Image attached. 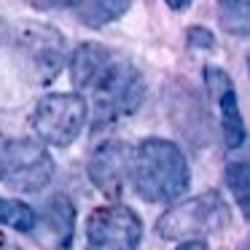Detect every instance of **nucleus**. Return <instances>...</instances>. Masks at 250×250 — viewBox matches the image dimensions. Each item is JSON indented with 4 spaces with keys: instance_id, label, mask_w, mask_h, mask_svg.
<instances>
[{
    "instance_id": "1",
    "label": "nucleus",
    "mask_w": 250,
    "mask_h": 250,
    "mask_svg": "<svg viewBox=\"0 0 250 250\" xmlns=\"http://www.w3.org/2000/svg\"><path fill=\"white\" fill-rule=\"evenodd\" d=\"M129 178L146 202H175L188 188V162L175 143L148 137L129 153Z\"/></svg>"
},
{
    "instance_id": "2",
    "label": "nucleus",
    "mask_w": 250,
    "mask_h": 250,
    "mask_svg": "<svg viewBox=\"0 0 250 250\" xmlns=\"http://www.w3.org/2000/svg\"><path fill=\"white\" fill-rule=\"evenodd\" d=\"M229 223V205L221 194L207 191V194L191 196L186 202L172 205L156 221V231L164 239H205L210 234H218Z\"/></svg>"
},
{
    "instance_id": "3",
    "label": "nucleus",
    "mask_w": 250,
    "mask_h": 250,
    "mask_svg": "<svg viewBox=\"0 0 250 250\" xmlns=\"http://www.w3.org/2000/svg\"><path fill=\"white\" fill-rule=\"evenodd\" d=\"M89 92L94 94V124L100 126L135 113L146 97V81L135 65L113 60Z\"/></svg>"
},
{
    "instance_id": "4",
    "label": "nucleus",
    "mask_w": 250,
    "mask_h": 250,
    "mask_svg": "<svg viewBox=\"0 0 250 250\" xmlns=\"http://www.w3.org/2000/svg\"><path fill=\"white\" fill-rule=\"evenodd\" d=\"M86 116H89V108L81 94L57 92L38 100L30 121H33V129L43 146L65 148L81 135Z\"/></svg>"
},
{
    "instance_id": "5",
    "label": "nucleus",
    "mask_w": 250,
    "mask_h": 250,
    "mask_svg": "<svg viewBox=\"0 0 250 250\" xmlns=\"http://www.w3.org/2000/svg\"><path fill=\"white\" fill-rule=\"evenodd\" d=\"M0 172L6 183L17 191H41L54 178V159L49 148L33 137L8 140L0 153Z\"/></svg>"
},
{
    "instance_id": "6",
    "label": "nucleus",
    "mask_w": 250,
    "mask_h": 250,
    "mask_svg": "<svg viewBox=\"0 0 250 250\" xmlns=\"http://www.w3.org/2000/svg\"><path fill=\"white\" fill-rule=\"evenodd\" d=\"M86 250H137L143 239V221L126 205L94 207L86 218Z\"/></svg>"
},
{
    "instance_id": "7",
    "label": "nucleus",
    "mask_w": 250,
    "mask_h": 250,
    "mask_svg": "<svg viewBox=\"0 0 250 250\" xmlns=\"http://www.w3.org/2000/svg\"><path fill=\"white\" fill-rule=\"evenodd\" d=\"M14 43L27 60L35 73H41V81H51L60 76L67 62V43L54 27L41 22H19L14 30Z\"/></svg>"
},
{
    "instance_id": "8",
    "label": "nucleus",
    "mask_w": 250,
    "mask_h": 250,
    "mask_svg": "<svg viewBox=\"0 0 250 250\" xmlns=\"http://www.w3.org/2000/svg\"><path fill=\"white\" fill-rule=\"evenodd\" d=\"M27 234L38 239L43 250H70L73 234H76V207L65 194H57L46 202L41 215H35V223Z\"/></svg>"
},
{
    "instance_id": "9",
    "label": "nucleus",
    "mask_w": 250,
    "mask_h": 250,
    "mask_svg": "<svg viewBox=\"0 0 250 250\" xmlns=\"http://www.w3.org/2000/svg\"><path fill=\"white\" fill-rule=\"evenodd\" d=\"M126 175H129V151L124 143H103L89 159V180L110 199H116L124 191Z\"/></svg>"
},
{
    "instance_id": "10",
    "label": "nucleus",
    "mask_w": 250,
    "mask_h": 250,
    "mask_svg": "<svg viewBox=\"0 0 250 250\" xmlns=\"http://www.w3.org/2000/svg\"><path fill=\"white\" fill-rule=\"evenodd\" d=\"M205 83H207V89L218 97L223 140H226L229 148H239L245 143V124H242V116H239L237 92H234V86H231V78H229L221 67H207L205 70Z\"/></svg>"
},
{
    "instance_id": "11",
    "label": "nucleus",
    "mask_w": 250,
    "mask_h": 250,
    "mask_svg": "<svg viewBox=\"0 0 250 250\" xmlns=\"http://www.w3.org/2000/svg\"><path fill=\"white\" fill-rule=\"evenodd\" d=\"M116 57L110 54L108 46L103 43H94V41H86L81 43L76 51L70 54L67 65H70V81L78 92H89L94 83L103 78V73L110 67Z\"/></svg>"
},
{
    "instance_id": "12",
    "label": "nucleus",
    "mask_w": 250,
    "mask_h": 250,
    "mask_svg": "<svg viewBox=\"0 0 250 250\" xmlns=\"http://www.w3.org/2000/svg\"><path fill=\"white\" fill-rule=\"evenodd\" d=\"M132 0H78L81 22L89 27H105V24L121 19L129 11Z\"/></svg>"
},
{
    "instance_id": "13",
    "label": "nucleus",
    "mask_w": 250,
    "mask_h": 250,
    "mask_svg": "<svg viewBox=\"0 0 250 250\" xmlns=\"http://www.w3.org/2000/svg\"><path fill=\"white\" fill-rule=\"evenodd\" d=\"M218 3V22L231 35L250 33V0H215Z\"/></svg>"
},
{
    "instance_id": "14",
    "label": "nucleus",
    "mask_w": 250,
    "mask_h": 250,
    "mask_svg": "<svg viewBox=\"0 0 250 250\" xmlns=\"http://www.w3.org/2000/svg\"><path fill=\"white\" fill-rule=\"evenodd\" d=\"M35 215L38 212L30 205H24L22 199H8V196H0V223L14 231L27 234L35 223Z\"/></svg>"
},
{
    "instance_id": "15",
    "label": "nucleus",
    "mask_w": 250,
    "mask_h": 250,
    "mask_svg": "<svg viewBox=\"0 0 250 250\" xmlns=\"http://www.w3.org/2000/svg\"><path fill=\"white\" fill-rule=\"evenodd\" d=\"M226 183L231 191L234 202L239 205V210L248 215V199H250V175H248V164L245 162H231L226 167Z\"/></svg>"
},
{
    "instance_id": "16",
    "label": "nucleus",
    "mask_w": 250,
    "mask_h": 250,
    "mask_svg": "<svg viewBox=\"0 0 250 250\" xmlns=\"http://www.w3.org/2000/svg\"><path fill=\"white\" fill-rule=\"evenodd\" d=\"M188 41H191V43H202V46H212V35L210 33H202V27H191Z\"/></svg>"
},
{
    "instance_id": "17",
    "label": "nucleus",
    "mask_w": 250,
    "mask_h": 250,
    "mask_svg": "<svg viewBox=\"0 0 250 250\" xmlns=\"http://www.w3.org/2000/svg\"><path fill=\"white\" fill-rule=\"evenodd\" d=\"M175 250H207V242L205 239H183Z\"/></svg>"
},
{
    "instance_id": "18",
    "label": "nucleus",
    "mask_w": 250,
    "mask_h": 250,
    "mask_svg": "<svg viewBox=\"0 0 250 250\" xmlns=\"http://www.w3.org/2000/svg\"><path fill=\"white\" fill-rule=\"evenodd\" d=\"M172 11H183V8H188L191 6V0H164Z\"/></svg>"
},
{
    "instance_id": "19",
    "label": "nucleus",
    "mask_w": 250,
    "mask_h": 250,
    "mask_svg": "<svg viewBox=\"0 0 250 250\" xmlns=\"http://www.w3.org/2000/svg\"><path fill=\"white\" fill-rule=\"evenodd\" d=\"M49 6H54V8H73V6H78V0H46Z\"/></svg>"
},
{
    "instance_id": "20",
    "label": "nucleus",
    "mask_w": 250,
    "mask_h": 250,
    "mask_svg": "<svg viewBox=\"0 0 250 250\" xmlns=\"http://www.w3.org/2000/svg\"><path fill=\"white\" fill-rule=\"evenodd\" d=\"M8 33H11V27H8V22H6V19L0 17V46H3V43L8 41Z\"/></svg>"
},
{
    "instance_id": "21",
    "label": "nucleus",
    "mask_w": 250,
    "mask_h": 250,
    "mask_svg": "<svg viewBox=\"0 0 250 250\" xmlns=\"http://www.w3.org/2000/svg\"><path fill=\"white\" fill-rule=\"evenodd\" d=\"M6 250H19V248H6Z\"/></svg>"
},
{
    "instance_id": "22",
    "label": "nucleus",
    "mask_w": 250,
    "mask_h": 250,
    "mask_svg": "<svg viewBox=\"0 0 250 250\" xmlns=\"http://www.w3.org/2000/svg\"><path fill=\"white\" fill-rule=\"evenodd\" d=\"M0 245H3V237H0Z\"/></svg>"
},
{
    "instance_id": "23",
    "label": "nucleus",
    "mask_w": 250,
    "mask_h": 250,
    "mask_svg": "<svg viewBox=\"0 0 250 250\" xmlns=\"http://www.w3.org/2000/svg\"><path fill=\"white\" fill-rule=\"evenodd\" d=\"M0 178H3V172H0Z\"/></svg>"
}]
</instances>
